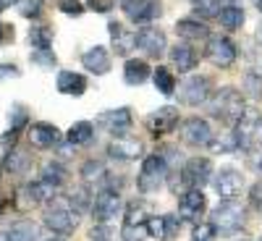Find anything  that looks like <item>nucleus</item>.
<instances>
[{
	"mask_svg": "<svg viewBox=\"0 0 262 241\" xmlns=\"http://www.w3.org/2000/svg\"><path fill=\"white\" fill-rule=\"evenodd\" d=\"M210 181H212L217 196H221L223 202L236 200V196L244 191V186H247V181H244V176H242V170H236V168H221L217 173H212Z\"/></svg>",
	"mask_w": 262,
	"mask_h": 241,
	"instance_id": "8",
	"label": "nucleus"
},
{
	"mask_svg": "<svg viewBox=\"0 0 262 241\" xmlns=\"http://www.w3.org/2000/svg\"><path fill=\"white\" fill-rule=\"evenodd\" d=\"M212 97V81L207 76H189L181 86H179V102L181 105H205Z\"/></svg>",
	"mask_w": 262,
	"mask_h": 241,
	"instance_id": "10",
	"label": "nucleus"
},
{
	"mask_svg": "<svg viewBox=\"0 0 262 241\" xmlns=\"http://www.w3.org/2000/svg\"><path fill=\"white\" fill-rule=\"evenodd\" d=\"M257 37H259V42H262V24H259V32H257Z\"/></svg>",
	"mask_w": 262,
	"mask_h": 241,
	"instance_id": "54",
	"label": "nucleus"
},
{
	"mask_svg": "<svg viewBox=\"0 0 262 241\" xmlns=\"http://www.w3.org/2000/svg\"><path fill=\"white\" fill-rule=\"evenodd\" d=\"M81 65L95 76H105L107 71H111V53H107L102 45H95L81 55Z\"/></svg>",
	"mask_w": 262,
	"mask_h": 241,
	"instance_id": "23",
	"label": "nucleus"
},
{
	"mask_svg": "<svg viewBox=\"0 0 262 241\" xmlns=\"http://www.w3.org/2000/svg\"><path fill=\"white\" fill-rule=\"evenodd\" d=\"M181 139L189 147H207V142L212 139V128L205 118L191 116L181 123Z\"/></svg>",
	"mask_w": 262,
	"mask_h": 241,
	"instance_id": "17",
	"label": "nucleus"
},
{
	"mask_svg": "<svg viewBox=\"0 0 262 241\" xmlns=\"http://www.w3.org/2000/svg\"><path fill=\"white\" fill-rule=\"evenodd\" d=\"M107 158L118 160V163H131V160H139L144 158V144L137 137H113L111 144H107Z\"/></svg>",
	"mask_w": 262,
	"mask_h": 241,
	"instance_id": "13",
	"label": "nucleus"
},
{
	"mask_svg": "<svg viewBox=\"0 0 262 241\" xmlns=\"http://www.w3.org/2000/svg\"><path fill=\"white\" fill-rule=\"evenodd\" d=\"M81 179L84 184H92V181H102L105 179V165L100 160H86L81 165Z\"/></svg>",
	"mask_w": 262,
	"mask_h": 241,
	"instance_id": "37",
	"label": "nucleus"
},
{
	"mask_svg": "<svg viewBox=\"0 0 262 241\" xmlns=\"http://www.w3.org/2000/svg\"><path fill=\"white\" fill-rule=\"evenodd\" d=\"M0 173H3V168H0Z\"/></svg>",
	"mask_w": 262,
	"mask_h": 241,
	"instance_id": "58",
	"label": "nucleus"
},
{
	"mask_svg": "<svg viewBox=\"0 0 262 241\" xmlns=\"http://www.w3.org/2000/svg\"><path fill=\"white\" fill-rule=\"evenodd\" d=\"M29 168H32V152H29V149H24V147H13V149L6 152L3 170L21 176V173H27Z\"/></svg>",
	"mask_w": 262,
	"mask_h": 241,
	"instance_id": "26",
	"label": "nucleus"
},
{
	"mask_svg": "<svg viewBox=\"0 0 262 241\" xmlns=\"http://www.w3.org/2000/svg\"><path fill=\"white\" fill-rule=\"evenodd\" d=\"M55 6H58V11L66 13V16H81V13H84L81 0H55Z\"/></svg>",
	"mask_w": 262,
	"mask_h": 241,
	"instance_id": "43",
	"label": "nucleus"
},
{
	"mask_svg": "<svg viewBox=\"0 0 262 241\" xmlns=\"http://www.w3.org/2000/svg\"><path fill=\"white\" fill-rule=\"evenodd\" d=\"M13 6L24 18H37L42 13V0H13Z\"/></svg>",
	"mask_w": 262,
	"mask_h": 241,
	"instance_id": "40",
	"label": "nucleus"
},
{
	"mask_svg": "<svg viewBox=\"0 0 262 241\" xmlns=\"http://www.w3.org/2000/svg\"><path fill=\"white\" fill-rule=\"evenodd\" d=\"M53 196H55V189L50 184H45L42 179H37V181H32V184L18 189V200L16 202H18L21 210H32V207H39V205L50 202Z\"/></svg>",
	"mask_w": 262,
	"mask_h": 241,
	"instance_id": "15",
	"label": "nucleus"
},
{
	"mask_svg": "<svg viewBox=\"0 0 262 241\" xmlns=\"http://www.w3.org/2000/svg\"><path fill=\"white\" fill-rule=\"evenodd\" d=\"M252 165H254V170H257V173H262V152H259V155L252 160Z\"/></svg>",
	"mask_w": 262,
	"mask_h": 241,
	"instance_id": "49",
	"label": "nucleus"
},
{
	"mask_svg": "<svg viewBox=\"0 0 262 241\" xmlns=\"http://www.w3.org/2000/svg\"><path fill=\"white\" fill-rule=\"evenodd\" d=\"M259 126H262V113L257 107H247V111L238 116V121L233 123V142H236V149H244V152H252L254 144H257V134H259Z\"/></svg>",
	"mask_w": 262,
	"mask_h": 241,
	"instance_id": "7",
	"label": "nucleus"
},
{
	"mask_svg": "<svg viewBox=\"0 0 262 241\" xmlns=\"http://www.w3.org/2000/svg\"><path fill=\"white\" fill-rule=\"evenodd\" d=\"M69 202L74 205V210L76 212H84V210H90L92 207V191H90V186H76L74 191H71V196H69Z\"/></svg>",
	"mask_w": 262,
	"mask_h": 241,
	"instance_id": "35",
	"label": "nucleus"
},
{
	"mask_svg": "<svg viewBox=\"0 0 262 241\" xmlns=\"http://www.w3.org/2000/svg\"><path fill=\"white\" fill-rule=\"evenodd\" d=\"M252 202H254L257 210H262V184H257V186L252 189Z\"/></svg>",
	"mask_w": 262,
	"mask_h": 241,
	"instance_id": "48",
	"label": "nucleus"
},
{
	"mask_svg": "<svg viewBox=\"0 0 262 241\" xmlns=\"http://www.w3.org/2000/svg\"><path fill=\"white\" fill-rule=\"evenodd\" d=\"M121 11L126 13L128 21L134 24H149L160 16V0H121Z\"/></svg>",
	"mask_w": 262,
	"mask_h": 241,
	"instance_id": "14",
	"label": "nucleus"
},
{
	"mask_svg": "<svg viewBox=\"0 0 262 241\" xmlns=\"http://www.w3.org/2000/svg\"><path fill=\"white\" fill-rule=\"evenodd\" d=\"M181 231V217L179 215H152L147 221V236L158 241H170Z\"/></svg>",
	"mask_w": 262,
	"mask_h": 241,
	"instance_id": "19",
	"label": "nucleus"
},
{
	"mask_svg": "<svg viewBox=\"0 0 262 241\" xmlns=\"http://www.w3.org/2000/svg\"><path fill=\"white\" fill-rule=\"evenodd\" d=\"M29 60H32L34 65H39V69H55V65H58V58H55V53H53L50 48H45V50H32Z\"/></svg>",
	"mask_w": 262,
	"mask_h": 241,
	"instance_id": "39",
	"label": "nucleus"
},
{
	"mask_svg": "<svg viewBox=\"0 0 262 241\" xmlns=\"http://www.w3.org/2000/svg\"><path fill=\"white\" fill-rule=\"evenodd\" d=\"M8 121H11V131H13V134H18V131L29 123V111H27V105L16 102L11 111H8Z\"/></svg>",
	"mask_w": 262,
	"mask_h": 241,
	"instance_id": "36",
	"label": "nucleus"
},
{
	"mask_svg": "<svg viewBox=\"0 0 262 241\" xmlns=\"http://www.w3.org/2000/svg\"><path fill=\"white\" fill-rule=\"evenodd\" d=\"M212 179V163L207 158H191L181 165L176 184H173V191H186V189H202L207 181Z\"/></svg>",
	"mask_w": 262,
	"mask_h": 241,
	"instance_id": "6",
	"label": "nucleus"
},
{
	"mask_svg": "<svg viewBox=\"0 0 262 241\" xmlns=\"http://www.w3.org/2000/svg\"><path fill=\"white\" fill-rule=\"evenodd\" d=\"M113 238V231L107 223H95L92 231H90V241H111Z\"/></svg>",
	"mask_w": 262,
	"mask_h": 241,
	"instance_id": "44",
	"label": "nucleus"
},
{
	"mask_svg": "<svg viewBox=\"0 0 262 241\" xmlns=\"http://www.w3.org/2000/svg\"><path fill=\"white\" fill-rule=\"evenodd\" d=\"M48 241H63V238H48Z\"/></svg>",
	"mask_w": 262,
	"mask_h": 241,
	"instance_id": "56",
	"label": "nucleus"
},
{
	"mask_svg": "<svg viewBox=\"0 0 262 241\" xmlns=\"http://www.w3.org/2000/svg\"><path fill=\"white\" fill-rule=\"evenodd\" d=\"M29 45H32L34 50L50 48V45H53V29H50L48 24H34V27L29 29Z\"/></svg>",
	"mask_w": 262,
	"mask_h": 241,
	"instance_id": "34",
	"label": "nucleus"
},
{
	"mask_svg": "<svg viewBox=\"0 0 262 241\" xmlns=\"http://www.w3.org/2000/svg\"><path fill=\"white\" fill-rule=\"evenodd\" d=\"M191 241H217V233L210 223H196L191 231Z\"/></svg>",
	"mask_w": 262,
	"mask_h": 241,
	"instance_id": "42",
	"label": "nucleus"
},
{
	"mask_svg": "<svg viewBox=\"0 0 262 241\" xmlns=\"http://www.w3.org/2000/svg\"><path fill=\"white\" fill-rule=\"evenodd\" d=\"M0 241H6V233H0Z\"/></svg>",
	"mask_w": 262,
	"mask_h": 241,
	"instance_id": "55",
	"label": "nucleus"
},
{
	"mask_svg": "<svg viewBox=\"0 0 262 241\" xmlns=\"http://www.w3.org/2000/svg\"><path fill=\"white\" fill-rule=\"evenodd\" d=\"M176 34L186 42V45H191V42H202L210 37V29L207 24H202V21H194V18H181L176 24Z\"/></svg>",
	"mask_w": 262,
	"mask_h": 241,
	"instance_id": "25",
	"label": "nucleus"
},
{
	"mask_svg": "<svg viewBox=\"0 0 262 241\" xmlns=\"http://www.w3.org/2000/svg\"><path fill=\"white\" fill-rule=\"evenodd\" d=\"M231 3H236V0H231Z\"/></svg>",
	"mask_w": 262,
	"mask_h": 241,
	"instance_id": "59",
	"label": "nucleus"
},
{
	"mask_svg": "<svg viewBox=\"0 0 262 241\" xmlns=\"http://www.w3.org/2000/svg\"><path fill=\"white\" fill-rule=\"evenodd\" d=\"M39 176H42V181H45V184H50L53 189H58V186H63L66 181H69V168H66L63 163H58V160H48L45 165H42Z\"/></svg>",
	"mask_w": 262,
	"mask_h": 241,
	"instance_id": "29",
	"label": "nucleus"
},
{
	"mask_svg": "<svg viewBox=\"0 0 262 241\" xmlns=\"http://www.w3.org/2000/svg\"><path fill=\"white\" fill-rule=\"evenodd\" d=\"M217 18H221V27L228 29V32H236L244 27V8L236 6V3H228L221 8V13H217Z\"/></svg>",
	"mask_w": 262,
	"mask_h": 241,
	"instance_id": "31",
	"label": "nucleus"
},
{
	"mask_svg": "<svg viewBox=\"0 0 262 241\" xmlns=\"http://www.w3.org/2000/svg\"><path fill=\"white\" fill-rule=\"evenodd\" d=\"M170 63L176 65L181 74H186V71H194V65L200 63V55H196V50H194L191 45L181 42V45H173V50H170Z\"/></svg>",
	"mask_w": 262,
	"mask_h": 241,
	"instance_id": "27",
	"label": "nucleus"
},
{
	"mask_svg": "<svg viewBox=\"0 0 262 241\" xmlns=\"http://www.w3.org/2000/svg\"><path fill=\"white\" fill-rule=\"evenodd\" d=\"M107 32H111V42H113L116 55L126 58L131 50L137 48V32L126 29V27L121 24V21H111V24H107Z\"/></svg>",
	"mask_w": 262,
	"mask_h": 241,
	"instance_id": "22",
	"label": "nucleus"
},
{
	"mask_svg": "<svg viewBox=\"0 0 262 241\" xmlns=\"http://www.w3.org/2000/svg\"><path fill=\"white\" fill-rule=\"evenodd\" d=\"M37 238H39V231L32 221H18L6 233V241H37Z\"/></svg>",
	"mask_w": 262,
	"mask_h": 241,
	"instance_id": "33",
	"label": "nucleus"
},
{
	"mask_svg": "<svg viewBox=\"0 0 262 241\" xmlns=\"http://www.w3.org/2000/svg\"><path fill=\"white\" fill-rule=\"evenodd\" d=\"M92 139H95V126L90 121H76L69 128V134H66V142H69L71 147H84V144H90Z\"/></svg>",
	"mask_w": 262,
	"mask_h": 241,
	"instance_id": "30",
	"label": "nucleus"
},
{
	"mask_svg": "<svg viewBox=\"0 0 262 241\" xmlns=\"http://www.w3.org/2000/svg\"><path fill=\"white\" fill-rule=\"evenodd\" d=\"M90 210H92V215H95L97 223H111L113 217H118L121 210H123L121 194H118L116 189H100V191L95 194Z\"/></svg>",
	"mask_w": 262,
	"mask_h": 241,
	"instance_id": "9",
	"label": "nucleus"
},
{
	"mask_svg": "<svg viewBox=\"0 0 262 241\" xmlns=\"http://www.w3.org/2000/svg\"><path fill=\"white\" fill-rule=\"evenodd\" d=\"M18 76H21L18 65H13V63H0V81H3V79H18Z\"/></svg>",
	"mask_w": 262,
	"mask_h": 241,
	"instance_id": "45",
	"label": "nucleus"
},
{
	"mask_svg": "<svg viewBox=\"0 0 262 241\" xmlns=\"http://www.w3.org/2000/svg\"><path fill=\"white\" fill-rule=\"evenodd\" d=\"M152 217L149 205L144 200L128 202L123 210V223H121V241H144L147 236V221Z\"/></svg>",
	"mask_w": 262,
	"mask_h": 241,
	"instance_id": "5",
	"label": "nucleus"
},
{
	"mask_svg": "<svg viewBox=\"0 0 262 241\" xmlns=\"http://www.w3.org/2000/svg\"><path fill=\"white\" fill-rule=\"evenodd\" d=\"M3 210H6V200H3V194H0V215H3Z\"/></svg>",
	"mask_w": 262,
	"mask_h": 241,
	"instance_id": "52",
	"label": "nucleus"
},
{
	"mask_svg": "<svg viewBox=\"0 0 262 241\" xmlns=\"http://www.w3.org/2000/svg\"><path fill=\"white\" fill-rule=\"evenodd\" d=\"M116 6V0H90V8L95 13H107V11H113Z\"/></svg>",
	"mask_w": 262,
	"mask_h": 241,
	"instance_id": "46",
	"label": "nucleus"
},
{
	"mask_svg": "<svg viewBox=\"0 0 262 241\" xmlns=\"http://www.w3.org/2000/svg\"><path fill=\"white\" fill-rule=\"evenodd\" d=\"M257 241H262V236H259V238H257Z\"/></svg>",
	"mask_w": 262,
	"mask_h": 241,
	"instance_id": "57",
	"label": "nucleus"
},
{
	"mask_svg": "<svg viewBox=\"0 0 262 241\" xmlns=\"http://www.w3.org/2000/svg\"><path fill=\"white\" fill-rule=\"evenodd\" d=\"M207 212V196L202 189H186L179 196V217L189 223H202Z\"/></svg>",
	"mask_w": 262,
	"mask_h": 241,
	"instance_id": "12",
	"label": "nucleus"
},
{
	"mask_svg": "<svg viewBox=\"0 0 262 241\" xmlns=\"http://www.w3.org/2000/svg\"><path fill=\"white\" fill-rule=\"evenodd\" d=\"M8 6H11V0H0V13H3Z\"/></svg>",
	"mask_w": 262,
	"mask_h": 241,
	"instance_id": "51",
	"label": "nucleus"
},
{
	"mask_svg": "<svg viewBox=\"0 0 262 241\" xmlns=\"http://www.w3.org/2000/svg\"><path fill=\"white\" fill-rule=\"evenodd\" d=\"M165 45H168L165 32L158 29V27L147 24V27H142V29L137 32V48H139L144 55H149V58H160V55L165 53Z\"/></svg>",
	"mask_w": 262,
	"mask_h": 241,
	"instance_id": "16",
	"label": "nucleus"
},
{
	"mask_svg": "<svg viewBox=\"0 0 262 241\" xmlns=\"http://www.w3.org/2000/svg\"><path fill=\"white\" fill-rule=\"evenodd\" d=\"M55 86L60 95H69V97H81L86 92V79L76 71H60L55 79Z\"/></svg>",
	"mask_w": 262,
	"mask_h": 241,
	"instance_id": "24",
	"label": "nucleus"
},
{
	"mask_svg": "<svg viewBox=\"0 0 262 241\" xmlns=\"http://www.w3.org/2000/svg\"><path fill=\"white\" fill-rule=\"evenodd\" d=\"M27 137H29V144L37 147V149H50V147H58L63 142L60 128L55 123H45V121L32 123L27 128Z\"/></svg>",
	"mask_w": 262,
	"mask_h": 241,
	"instance_id": "18",
	"label": "nucleus"
},
{
	"mask_svg": "<svg viewBox=\"0 0 262 241\" xmlns=\"http://www.w3.org/2000/svg\"><path fill=\"white\" fill-rule=\"evenodd\" d=\"M194 3V13L202 18H215L221 13V0H191Z\"/></svg>",
	"mask_w": 262,
	"mask_h": 241,
	"instance_id": "38",
	"label": "nucleus"
},
{
	"mask_svg": "<svg viewBox=\"0 0 262 241\" xmlns=\"http://www.w3.org/2000/svg\"><path fill=\"white\" fill-rule=\"evenodd\" d=\"M257 149H262V126H259V134H257V144H254Z\"/></svg>",
	"mask_w": 262,
	"mask_h": 241,
	"instance_id": "50",
	"label": "nucleus"
},
{
	"mask_svg": "<svg viewBox=\"0 0 262 241\" xmlns=\"http://www.w3.org/2000/svg\"><path fill=\"white\" fill-rule=\"evenodd\" d=\"M207 147L215 152H221V155H228V152H233L236 149V142H233V137L231 134H223V137H212L210 142H207Z\"/></svg>",
	"mask_w": 262,
	"mask_h": 241,
	"instance_id": "41",
	"label": "nucleus"
},
{
	"mask_svg": "<svg viewBox=\"0 0 262 241\" xmlns=\"http://www.w3.org/2000/svg\"><path fill=\"white\" fill-rule=\"evenodd\" d=\"M247 111V102H244V95L236 90V86H223V90H217L210 100V116L217 118L221 123H228L233 126Z\"/></svg>",
	"mask_w": 262,
	"mask_h": 241,
	"instance_id": "1",
	"label": "nucleus"
},
{
	"mask_svg": "<svg viewBox=\"0 0 262 241\" xmlns=\"http://www.w3.org/2000/svg\"><path fill=\"white\" fill-rule=\"evenodd\" d=\"M236 45L228 39V37H221V34H215V37H207V45H205V58L217 65V69H231V65L236 63Z\"/></svg>",
	"mask_w": 262,
	"mask_h": 241,
	"instance_id": "11",
	"label": "nucleus"
},
{
	"mask_svg": "<svg viewBox=\"0 0 262 241\" xmlns=\"http://www.w3.org/2000/svg\"><path fill=\"white\" fill-rule=\"evenodd\" d=\"M100 126L113 137H126L131 126H134V116H131V107H116V111H105L100 116Z\"/></svg>",
	"mask_w": 262,
	"mask_h": 241,
	"instance_id": "21",
	"label": "nucleus"
},
{
	"mask_svg": "<svg viewBox=\"0 0 262 241\" xmlns=\"http://www.w3.org/2000/svg\"><path fill=\"white\" fill-rule=\"evenodd\" d=\"M152 81H155V90L165 97L176 95V76H173L170 69H165V65H158L155 71H152Z\"/></svg>",
	"mask_w": 262,
	"mask_h": 241,
	"instance_id": "32",
	"label": "nucleus"
},
{
	"mask_svg": "<svg viewBox=\"0 0 262 241\" xmlns=\"http://www.w3.org/2000/svg\"><path fill=\"white\" fill-rule=\"evenodd\" d=\"M11 39H13V27L0 21V45H6V42H11Z\"/></svg>",
	"mask_w": 262,
	"mask_h": 241,
	"instance_id": "47",
	"label": "nucleus"
},
{
	"mask_svg": "<svg viewBox=\"0 0 262 241\" xmlns=\"http://www.w3.org/2000/svg\"><path fill=\"white\" fill-rule=\"evenodd\" d=\"M207 223L215 228V233H221V236H236L238 231L244 228V223H247V210H244V205H238L236 200L221 202L212 210V217Z\"/></svg>",
	"mask_w": 262,
	"mask_h": 241,
	"instance_id": "4",
	"label": "nucleus"
},
{
	"mask_svg": "<svg viewBox=\"0 0 262 241\" xmlns=\"http://www.w3.org/2000/svg\"><path fill=\"white\" fill-rule=\"evenodd\" d=\"M176 126H179V107H173V105L158 107V111L147 118V128H149V134L155 137V139L170 134Z\"/></svg>",
	"mask_w": 262,
	"mask_h": 241,
	"instance_id": "20",
	"label": "nucleus"
},
{
	"mask_svg": "<svg viewBox=\"0 0 262 241\" xmlns=\"http://www.w3.org/2000/svg\"><path fill=\"white\" fill-rule=\"evenodd\" d=\"M168 181V160L160 155V152H152L142 160L139 176H137V189L139 194H155L165 186Z\"/></svg>",
	"mask_w": 262,
	"mask_h": 241,
	"instance_id": "3",
	"label": "nucleus"
},
{
	"mask_svg": "<svg viewBox=\"0 0 262 241\" xmlns=\"http://www.w3.org/2000/svg\"><path fill=\"white\" fill-rule=\"evenodd\" d=\"M152 69H149V63L142 60V58H128L126 65H123V81L131 84V86H139L149 79Z\"/></svg>",
	"mask_w": 262,
	"mask_h": 241,
	"instance_id": "28",
	"label": "nucleus"
},
{
	"mask_svg": "<svg viewBox=\"0 0 262 241\" xmlns=\"http://www.w3.org/2000/svg\"><path fill=\"white\" fill-rule=\"evenodd\" d=\"M254 6H257V11L262 13V0H254Z\"/></svg>",
	"mask_w": 262,
	"mask_h": 241,
	"instance_id": "53",
	"label": "nucleus"
},
{
	"mask_svg": "<svg viewBox=\"0 0 262 241\" xmlns=\"http://www.w3.org/2000/svg\"><path fill=\"white\" fill-rule=\"evenodd\" d=\"M79 221H81V212L74 210V205L69 202V196H53L48 210H45V226L53 231V233H60V236H69L79 228Z\"/></svg>",
	"mask_w": 262,
	"mask_h": 241,
	"instance_id": "2",
	"label": "nucleus"
}]
</instances>
